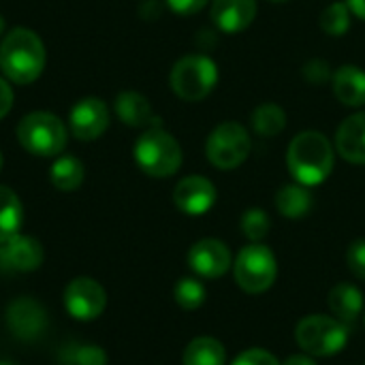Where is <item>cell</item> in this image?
Here are the masks:
<instances>
[{
    "instance_id": "9a60e30c",
    "label": "cell",
    "mask_w": 365,
    "mask_h": 365,
    "mask_svg": "<svg viewBox=\"0 0 365 365\" xmlns=\"http://www.w3.org/2000/svg\"><path fill=\"white\" fill-rule=\"evenodd\" d=\"M257 17V0H214L212 21L218 30L235 34L246 30Z\"/></svg>"
},
{
    "instance_id": "4fadbf2b",
    "label": "cell",
    "mask_w": 365,
    "mask_h": 365,
    "mask_svg": "<svg viewBox=\"0 0 365 365\" xmlns=\"http://www.w3.org/2000/svg\"><path fill=\"white\" fill-rule=\"evenodd\" d=\"M188 265L203 278H220L231 267V250L220 240H201L190 248Z\"/></svg>"
},
{
    "instance_id": "cb8c5ba5",
    "label": "cell",
    "mask_w": 365,
    "mask_h": 365,
    "mask_svg": "<svg viewBox=\"0 0 365 365\" xmlns=\"http://www.w3.org/2000/svg\"><path fill=\"white\" fill-rule=\"evenodd\" d=\"M252 126L263 137H274L284 130L287 126V113L276 103H263L252 113Z\"/></svg>"
},
{
    "instance_id": "5b68a950",
    "label": "cell",
    "mask_w": 365,
    "mask_h": 365,
    "mask_svg": "<svg viewBox=\"0 0 365 365\" xmlns=\"http://www.w3.org/2000/svg\"><path fill=\"white\" fill-rule=\"evenodd\" d=\"M297 344L314 357L338 355L349 342V325L325 314H312L299 321L295 329Z\"/></svg>"
},
{
    "instance_id": "ba28073f",
    "label": "cell",
    "mask_w": 365,
    "mask_h": 365,
    "mask_svg": "<svg viewBox=\"0 0 365 365\" xmlns=\"http://www.w3.org/2000/svg\"><path fill=\"white\" fill-rule=\"evenodd\" d=\"M207 160L218 169H235L250 154V135L237 122H222L212 130L205 143Z\"/></svg>"
},
{
    "instance_id": "d6a6232c",
    "label": "cell",
    "mask_w": 365,
    "mask_h": 365,
    "mask_svg": "<svg viewBox=\"0 0 365 365\" xmlns=\"http://www.w3.org/2000/svg\"><path fill=\"white\" fill-rule=\"evenodd\" d=\"M11 107H13V90L9 86V81H4L0 77V120L11 111Z\"/></svg>"
},
{
    "instance_id": "836d02e7",
    "label": "cell",
    "mask_w": 365,
    "mask_h": 365,
    "mask_svg": "<svg viewBox=\"0 0 365 365\" xmlns=\"http://www.w3.org/2000/svg\"><path fill=\"white\" fill-rule=\"evenodd\" d=\"M346 4L353 15H357L359 19H365V0H346Z\"/></svg>"
},
{
    "instance_id": "f546056e",
    "label": "cell",
    "mask_w": 365,
    "mask_h": 365,
    "mask_svg": "<svg viewBox=\"0 0 365 365\" xmlns=\"http://www.w3.org/2000/svg\"><path fill=\"white\" fill-rule=\"evenodd\" d=\"M231 365H280L278 364V359L272 355V353H267V351H263V349H250V351H246V353H242L235 361Z\"/></svg>"
},
{
    "instance_id": "e575fe53",
    "label": "cell",
    "mask_w": 365,
    "mask_h": 365,
    "mask_svg": "<svg viewBox=\"0 0 365 365\" xmlns=\"http://www.w3.org/2000/svg\"><path fill=\"white\" fill-rule=\"evenodd\" d=\"M282 365H317L310 357H304V355H295V357H289Z\"/></svg>"
},
{
    "instance_id": "e0dca14e",
    "label": "cell",
    "mask_w": 365,
    "mask_h": 365,
    "mask_svg": "<svg viewBox=\"0 0 365 365\" xmlns=\"http://www.w3.org/2000/svg\"><path fill=\"white\" fill-rule=\"evenodd\" d=\"M334 92L346 107L365 105V71L355 64H344L334 73Z\"/></svg>"
},
{
    "instance_id": "d6986e66",
    "label": "cell",
    "mask_w": 365,
    "mask_h": 365,
    "mask_svg": "<svg viewBox=\"0 0 365 365\" xmlns=\"http://www.w3.org/2000/svg\"><path fill=\"white\" fill-rule=\"evenodd\" d=\"M115 113L126 126H150L158 118L152 111L150 101L139 92H122L115 98Z\"/></svg>"
},
{
    "instance_id": "3957f363",
    "label": "cell",
    "mask_w": 365,
    "mask_h": 365,
    "mask_svg": "<svg viewBox=\"0 0 365 365\" xmlns=\"http://www.w3.org/2000/svg\"><path fill=\"white\" fill-rule=\"evenodd\" d=\"M135 163L152 178H169L182 165V148L173 135L154 126L145 130L135 143Z\"/></svg>"
},
{
    "instance_id": "277c9868",
    "label": "cell",
    "mask_w": 365,
    "mask_h": 365,
    "mask_svg": "<svg viewBox=\"0 0 365 365\" xmlns=\"http://www.w3.org/2000/svg\"><path fill=\"white\" fill-rule=\"evenodd\" d=\"M17 139L26 152L41 158H51L62 154L66 145V128L58 115L47 111H34L19 120Z\"/></svg>"
},
{
    "instance_id": "f1b7e54d",
    "label": "cell",
    "mask_w": 365,
    "mask_h": 365,
    "mask_svg": "<svg viewBox=\"0 0 365 365\" xmlns=\"http://www.w3.org/2000/svg\"><path fill=\"white\" fill-rule=\"evenodd\" d=\"M346 263L359 280H365V240H357L349 246Z\"/></svg>"
},
{
    "instance_id": "484cf974",
    "label": "cell",
    "mask_w": 365,
    "mask_h": 365,
    "mask_svg": "<svg viewBox=\"0 0 365 365\" xmlns=\"http://www.w3.org/2000/svg\"><path fill=\"white\" fill-rule=\"evenodd\" d=\"M321 28L331 36H342L351 28V9L346 2H334L321 13Z\"/></svg>"
},
{
    "instance_id": "603a6c76",
    "label": "cell",
    "mask_w": 365,
    "mask_h": 365,
    "mask_svg": "<svg viewBox=\"0 0 365 365\" xmlns=\"http://www.w3.org/2000/svg\"><path fill=\"white\" fill-rule=\"evenodd\" d=\"M227 353L216 338H195L184 351V365H225Z\"/></svg>"
},
{
    "instance_id": "9c48e42d",
    "label": "cell",
    "mask_w": 365,
    "mask_h": 365,
    "mask_svg": "<svg viewBox=\"0 0 365 365\" xmlns=\"http://www.w3.org/2000/svg\"><path fill=\"white\" fill-rule=\"evenodd\" d=\"M107 306L105 289L92 278H75L64 289V308L75 321H94Z\"/></svg>"
},
{
    "instance_id": "f35d334b",
    "label": "cell",
    "mask_w": 365,
    "mask_h": 365,
    "mask_svg": "<svg viewBox=\"0 0 365 365\" xmlns=\"http://www.w3.org/2000/svg\"><path fill=\"white\" fill-rule=\"evenodd\" d=\"M0 365H11V364H0Z\"/></svg>"
},
{
    "instance_id": "ffe728a7",
    "label": "cell",
    "mask_w": 365,
    "mask_h": 365,
    "mask_svg": "<svg viewBox=\"0 0 365 365\" xmlns=\"http://www.w3.org/2000/svg\"><path fill=\"white\" fill-rule=\"evenodd\" d=\"M276 207L287 218H304L312 207V195L304 184H289L278 190Z\"/></svg>"
},
{
    "instance_id": "5bb4252c",
    "label": "cell",
    "mask_w": 365,
    "mask_h": 365,
    "mask_svg": "<svg viewBox=\"0 0 365 365\" xmlns=\"http://www.w3.org/2000/svg\"><path fill=\"white\" fill-rule=\"evenodd\" d=\"M43 263V246L28 235H13L0 244V267L6 272H34Z\"/></svg>"
},
{
    "instance_id": "52a82bcc",
    "label": "cell",
    "mask_w": 365,
    "mask_h": 365,
    "mask_svg": "<svg viewBox=\"0 0 365 365\" xmlns=\"http://www.w3.org/2000/svg\"><path fill=\"white\" fill-rule=\"evenodd\" d=\"M233 272L240 289H244L246 293H263L276 282L278 263L267 246L250 244L237 255Z\"/></svg>"
},
{
    "instance_id": "7c38bea8",
    "label": "cell",
    "mask_w": 365,
    "mask_h": 365,
    "mask_svg": "<svg viewBox=\"0 0 365 365\" xmlns=\"http://www.w3.org/2000/svg\"><path fill=\"white\" fill-rule=\"evenodd\" d=\"M173 203L180 212L188 216H201L210 212L216 203V188L203 175L184 178L173 190Z\"/></svg>"
},
{
    "instance_id": "2e32d148",
    "label": "cell",
    "mask_w": 365,
    "mask_h": 365,
    "mask_svg": "<svg viewBox=\"0 0 365 365\" xmlns=\"http://www.w3.org/2000/svg\"><path fill=\"white\" fill-rule=\"evenodd\" d=\"M336 148L349 163L365 165V111L346 118L336 135Z\"/></svg>"
},
{
    "instance_id": "ac0fdd59",
    "label": "cell",
    "mask_w": 365,
    "mask_h": 365,
    "mask_svg": "<svg viewBox=\"0 0 365 365\" xmlns=\"http://www.w3.org/2000/svg\"><path fill=\"white\" fill-rule=\"evenodd\" d=\"M329 308L338 321H342L344 325H353L361 317L364 295L357 287L349 282H340L329 293Z\"/></svg>"
},
{
    "instance_id": "8992f818",
    "label": "cell",
    "mask_w": 365,
    "mask_h": 365,
    "mask_svg": "<svg viewBox=\"0 0 365 365\" xmlns=\"http://www.w3.org/2000/svg\"><path fill=\"white\" fill-rule=\"evenodd\" d=\"M169 81H171V90L182 101L195 103L205 98L214 90L218 81V68L216 62L203 53L184 56L182 60L175 62Z\"/></svg>"
},
{
    "instance_id": "ab89813d",
    "label": "cell",
    "mask_w": 365,
    "mask_h": 365,
    "mask_svg": "<svg viewBox=\"0 0 365 365\" xmlns=\"http://www.w3.org/2000/svg\"><path fill=\"white\" fill-rule=\"evenodd\" d=\"M364 319H365V317H364Z\"/></svg>"
},
{
    "instance_id": "1f68e13d",
    "label": "cell",
    "mask_w": 365,
    "mask_h": 365,
    "mask_svg": "<svg viewBox=\"0 0 365 365\" xmlns=\"http://www.w3.org/2000/svg\"><path fill=\"white\" fill-rule=\"evenodd\" d=\"M167 2V6L173 11V13H178V15H195V13H199L210 0H165Z\"/></svg>"
},
{
    "instance_id": "8fae6325",
    "label": "cell",
    "mask_w": 365,
    "mask_h": 365,
    "mask_svg": "<svg viewBox=\"0 0 365 365\" xmlns=\"http://www.w3.org/2000/svg\"><path fill=\"white\" fill-rule=\"evenodd\" d=\"M71 133L81 141L98 139L109 126V109L101 98H81L71 109Z\"/></svg>"
},
{
    "instance_id": "d4e9b609",
    "label": "cell",
    "mask_w": 365,
    "mask_h": 365,
    "mask_svg": "<svg viewBox=\"0 0 365 365\" xmlns=\"http://www.w3.org/2000/svg\"><path fill=\"white\" fill-rule=\"evenodd\" d=\"M64 365H107V355L94 344H68L60 351Z\"/></svg>"
},
{
    "instance_id": "4316f807",
    "label": "cell",
    "mask_w": 365,
    "mask_h": 365,
    "mask_svg": "<svg viewBox=\"0 0 365 365\" xmlns=\"http://www.w3.org/2000/svg\"><path fill=\"white\" fill-rule=\"evenodd\" d=\"M173 295H175L178 306H182L184 310H197V308L203 306L207 293H205V287L199 280H195V278H182L175 284Z\"/></svg>"
},
{
    "instance_id": "7402d4cb",
    "label": "cell",
    "mask_w": 365,
    "mask_h": 365,
    "mask_svg": "<svg viewBox=\"0 0 365 365\" xmlns=\"http://www.w3.org/2000/svg\"><path fill=\"white\" fill-rule=\"evenodd\" d=\"M21 220H24V207L19 197L11 188L0 186V244L17 235Z\"/></svg>"
},
{
    "instance_id": "30bf717a",
    "label": "cell",
    "mask_w": 365,
    "mask_h": 365,
    "mask_svg": "<svg viewBox=\"0 0 365 365\" xmlns=\"http://www.w3.org/2000/svg\"><path fill=\"white\" fill-rule=\"evenodd\" d=\"M6 327L17 340L30 342L45 331L47 314L32 297H19L6 308Z\"/></svg>"
},
{
    "instance_id": "4dcf8cb0",
    "label": "cell",
    "mask_w": 365,
    "mask_h": 365,
    "mask_svg": "<svg viewBox=\"0 0 365 365\" xmlns=\"http://www.w3.org/2000/svg\"><path fill=\"white\" fill-rule=\"evenodd\" d=\"M304 75L310 83H325L331 77V71H329V64L325 60L314 58L304 66Z\"/></svg>"
},
{
    "instance_id": "d590c367",
    "label": "cell",
    "mask_w": 365,
    "mask_h": 365,
    "mask_svg": "<svg viewBox=\"0 0 365 365\" xmlns=\"http://www.w3.org/2000/svg\"><path fill=\"white\" fill-rule=\"evenodd\" d=\"M2 30H4V21H2V17H0V34H2Z\"/></svg>"
},
{
    "instance_id": "83f0119b",
    "label": "cell",
    "mask_w": 365,
    "mask_h": 365,
    "mask_svg": "<svg viewBox=\"0 0 365 365\" xmlns=\"http://www.w3.org/2000/svg\"><path fill=\"white\" fill-rule=\"evenodd\" d=\"M269 216L263 212V210H248L244 216H242V233L250 240V242H261L267 233H269Z\"/></svg>"
},
{
    "instance_id": "74e56055",
    "label": "cell",
    "mask_w": 365,
    "mask_h": 365,
    "mask_svg": "<svg viewBox=\"0 0 365 365\" xmlns=\"http://www.w3.org/2000/svg\"><path fill=\"white\" fill-rule=\"evenodd\" d=\"M0 169H2V154H0Z\"/></svg>"
},
{
    "instance_id": "6da1fadb",
    "label": "cell",
    "mask_w": 365,
    "mask_h": 365,
    "mask_svg": "<svg viewBox=\"0 0 365 365\" xmlns=\"http://www.w3.org/2000/svg\"><path fill=\"white\" fill-rule=\"evenodd\" d=\"M0 68L13 83L36 81L45 68V45L38 34L28 28L11 30L0 43Z\"/></svg>"
},
{
    "instance_id": "8d00e7d4",
    "label": "cell",
    "mask_w": 365,
    "mask_h": 365,
    "mask_svg": "<svg viewBox=\"0 0 365 365\" xmlns=\"http://www.w3.org/2000/svg\"><path fill=\"white\" fill-rule=\"evenodd\" d=\"M269 2H287V0H269Z\"/></svg>"
},
{
    "instance_id": "7a4b0ae2",
    "label": "cell",
    "mask_w": 365,
    "mask_h": 365,
    "mask_svg": "<svg viewBox=\"0 0 365 365\" xmlns=\"http://www.w3.org/2000/svg\"><path fill=\"white\" fill-rule=\"evenodd\" d=\"M287 163L297 184L319 186L334 171V148L323 133L304 130L291 141Z\"/></svg>"
},
{
    "instance_id": "44dd1931",
    "label": "cell",
    "mask_w": 365,
    "mask_h": 365,
    "mask_svg": "<svg viewBox=\"0 0 365 365\" xmlns=\"http://www.w3.org/2000/svg\"><path fill=\"white\" fill-rule=\"evenodd\" d=\"M83 178H86V169H83L81 160L75 158V156H60L49 169L51 184L58 190H64V192L77 190L81 186Z\"/></svg>"
}]
</instances>
